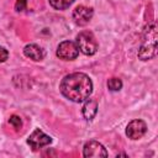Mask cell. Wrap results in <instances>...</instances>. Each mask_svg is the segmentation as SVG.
<instances>
[{
  "mask_svg": "<svg viewBox=\"0 0 158 158\" xmlns=\"http://www.w3.org/2000/svg\"><path fill=\"white\" fill-rule=\"evenodd\" d=\"M59 91L73 102H84L93 93V81L85 73H70L62 79Z\"/></svg>",
  "mask_w": 158,
  "mask_h": 158,
  "instance_id": "6da1fadb",
  "label": "cell"
},
{
  "mask_svg": "<svg viewBox=\"0 0 158 158\" xmlns=\"http://www.w3.org/2000/svg\"><path fill=\"white\" fill-rule=\"evenodd\" d=\"M157 42H158V32H157V25L156 22H152L148 25L144 32L143 41L138 49V58L141 60H149L156 57L157 54Z\"/></svg>",
  "mask_w": 158,
  "mask_h": 158,
  "instance_id": "7a4b0ae2",
  "label": "cell"
},
{
  "mask_svg": "<svg viewBox=\"0 0 158 158\" xmlns=\"http://www.w3.org/2000/svg\"><path fill=\"white\" fill-rule=\"evenodd\" d=\"M75 43H77L79 52H81L85 56H94L99 48V43H98L96 38L93 35V32H90V31L79 32L77 35Z\"/></svg>",
  "mask_w": 158,
  "mask_h": 158,
  "instance_id": "3957f363",
  "label": "cell"
},
{
  "mask_svg": "<svg viewBox=\"0 0 158 158\" xmlns=\"http://www.w3.org/2000/svg\"><path fill=\"white\" fill-rule=\"evenodd\" d=\"M56 56L62 60H74L79 56L77 43L73 41H63L58 44Z\"/></svg>",
  "mask_w": 158,
  "mask_h": 158,
  "instance_id": "277c9868",
  "label": "cell"
},
{
  "mask_svg": "<svg viewBox=\"0 0 158 158\" xmlns=\"http://www.w3.org/2000/svg\"><path fill=\"white\" fill-rule=\"evenodd\" d=\"M52 143V137L46 135L43 131H41L40 128H36L27 138V144L33 149L37 151L42 147H46L48 144Z\"/></svg>",
  "mask_w": 158,
  "mask_h": 158,
  "instance_id": "5b68a950",
  "label": "cell"
},
{
  "mask_svg": "<svg viewBox=\"0 0 158 158\" xmlns=\"http://www.w3.org/2000/svg\"><path fill=\"white\" fill-rule=\"evenodd\" d=\"M93 15H94V10L91 7H88L85 5H79L73 10L72 17L75 25L85 26L90 22V20L93 19Z\"/></svg>",
  "mask_w": 158,
  "mask_h": 158,
  "instance_id": "8992f818",
  "label": "cell"
},
{
  "mask_svg": "<svg viewBox=\"0 0 158 158\" xmlns=\"http://www.w3.org/2000/svg\"><path fill=\"white\" fill-rule=\"evenodd\" d=\"M146 132H147V125L143 120H139V118L132 120L126 126V136L133 141L142 138Z\"/></svg>",
  "mask_w": 158,
  "mask_h": 158,
  "instance_id": "52a82bcc",
  "label": "cell"
},
{
  "mask_svg": "<svg viewBox=\"0 0 158 158\" xmlns=\"http://www.w3.org/2000/svg\"><path fill=\"white\" fill-rule=\"evenodd\" d=\"M83 156L86 158H89V157H107V151L104 147V144H101L100 142H98L95 139H91L84 144Z\"/></svg>",
  "mask_w": 158,
  "mask_h": 158,
  "instance_id": "ba28073f",
  "label": "cell"
},
{
  "mask_svg": "<svg viewBox=\"0 0 158 158\" xmlns=\"http://www.w3.org/2000/svg\"><path fill=\"white\" fill-rule=\"evenodd\" d=\"M23 54L35 60V62H41L46 57V52L42 47H40L38 44H35V43H30V44H26L23 47Z\"/></svg>",
  "mask_w": 158,
  "mask_h": 158,
  "instance_id": "9c48e42d",
  "label": "cell"
},
{
  "mask_svg": "<svg viewBox=\"0 0 158 158\" xmlns=\"http://www.w3.org/2000/svg\"><path fill=\"white\" fill-rule=\"evenodd\" d=\"M96 112H98V102H96V100L88 98L84 101V105H83V109H81L83 117L86 121H91L95 117Z\"/></svg>",
  "mask_w": 158,
  "mask_h": 158,
  "instance_id": "30bf717a",
  "label": "cell"
},
{
  "mask_svg": "<svg viewBox=\"0 0 158 158\" xmlns=\"http://www.w3.org/2000/svg\"><path fill=\"white\" fill-rule=\"evenodd\" d=\"M48 1L49 5L56 10H65L74 2V0H48Z\"/></svg>",
  "mask_w": 158,
  "mask_h": 158,
  "instance_id": "8fae6325",
  "label": "cell"
},
{
  "mask_svg": "<svg viewBox=\"0 0 158 158\" xmlns=\"http://www.w3.org/2000/svg\"><path fill=\"white\" fill-rule=\"evenodd\" d=\"M107 88L110 91H120L122 89V80L120 78H110L107 80Z\"/></svg>",
  "mask_w": 158,
  "mask_h": 158,
  "instance_id": "7c38bea8",
  "label": "cell"
},
{
  "mask_svg": "<svg viewBox=\"0 0 158 158\" xmlns=\"http://www.w3.org/2000/svg\"><path fill=\"white\" fill-rule=\"evenodd\" d=\"M9 123H10L14 128H16V130L21 128V126H22L21 117H20V116H17V115H11V116H10V118H9Z\"/></svg>",
  "mask_w": 158,
  "mask_h": 158,
  "instance_id": "4fadbf2b",
  "label": "cell"
},
{
  "mask_svg": "<svg viewBox=\"0 0 158 158\" xmlns=\"http://www.w3.org/2000/svg\"><path fill=\"white\" fill-rule=\"evenodd\" d=\"M27 1H28V0H16V4H15V10H16L17 12H21V11L26 10Z\"/></svg>",
  "mask_w": 158,
  "mask_h": 158,
  "instance_id": "5bb4252c",
  "label": "cell"
},
{
  "mask_svg": "<svg viewBox=\"0 0 158 158\" xmlns=\"http://www.w3.org/2000/svg\"><path fill=\"white\" fill-rule=\"evenodd\" d=\"M7 58H9V52H7V49L4 48V47H0V63L6 62Z\"/></svg>",
  "mask_w": 158,
  "mask_h": 158,
  "instance_id": "9a60e30c",
  "label": "cell"
}]
</instances>
